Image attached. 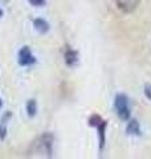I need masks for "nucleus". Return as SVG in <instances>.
Here are the masks:
<instances>
[{
    "mask_svg": "<svg viewBox=\"0 0 151 159\" xmlns=\"http://www.w3.org/2000/svg\"><path fill=\"white\" fill-rule=\"evenodd\" d=\"M114 106H115V110H117L118 117L122 119V121H127L130 118V107H129L127 97L123 96V94H118V96L115 97Z\"/></svg>",
    "mask_w": 151,
    "mask_h": 159,
    "instance_id": "nucleus-1",
    "label": "nucleus"
},
{
    "mask_svg": "<svg viewBox=\"0 0 151 159\" xmlns=\"http://www.w3.org/2000/svg\"><path fill=\"white\" fill-rule=\"evenodd\" d=\"M19 62H20V65H23V66H28V65H32V64L36 62V58L33 57L31 49L28 47L21 48V51L19 52Z\"/></svg>",
    "mask_w": 151,
    "mask_h": 159,
    "instance_id": "nucleus-2",
    "label": "nucleus"
},
{
    "mask_svg": "<svg viewBox=\"0 0 151 159\" xmlns=\"http://www.w3.org/2000/svg\"><path fill=\"white\" fill-rule=\"evenodd\" d=\"M115 3H117V7L122 12L130 13V12H134L138 8L140 0H115Z\"/></svg>",
    "mask_w": 151,
    "mask_h": 159,
    "instance_id": "nucleus-3",
    "label": "nucleus"
},
{
    "mask_svg": "<svg viewBox=\"0 0 151 159\" xmlns=\"http://www.w3.org/2000/svg\"><path fill=\"white\" fill-rule=\"evenodd\" d=\"M37 146H39V150L41 151L44 155L50 157V154H52V135H49V134L43 135L40 138Z\"/></svg>",
    "mask_w": 151,
    "mask_h": 159,
    "instance_id": "nucleus-4",
    "label": "nucleus"
},
{
    "mask_svg": "<svg viewBox=\"0 0 151 159\" xmlns=\"http://www.w3.org/2000/svg\"><path fill=\"white\" fill-rule=\"evenodd\" d=\"M78 60V54L76 51H72V49H69V51L65 53V61H66V64L69 66H73L76 65V62H77Z\"/></svg>",
    "mask_w": 151,
    "mask_h": 159,
    "instance_id": "nucleus-5",
    "label": "nucleus"
},
{
    "mask_svg": "<svg viewBox=\"0 0 151 159\" xmlns=\"http://www.w3.org/2000/svg\"><path fill=\"white\" fill-rule=\"evenodd\" d=\"M33 24H34V28H36L40 33H45V32H48V29H49L48 23L43 19H36Z\"/></svg>",
    "mask_w": 151,
    "mask_h": 159,
    "instance_id": "nucleus-6",
    "label": "nucleus"
},
{
    "mask_svg": "<svg viewBox=\"0 0 151 159\" xmlns=\"http://www.w3.org/2000/svg\"><path fill=\"white\" fill-rule=\"evenodd\" d=\"M36 110H37L36 101H33V99L28 101V103H27V111H28V114H29V117H33L34 114H36Z\"/></svg>",
    "mask_w": 151,
    "mask_h": 159,
    "instance_id": "nucleus-7",
    "label": "nucleus"
},
{
    "mask_svg": "<svg viewBox=\"0 0 151 159\" xmlns=\"http://www.w3.org/2000/svg\"><path fill=\"white\" fill-rule=\"evenodd\" d=\"M127 131L130 134H139L140 133V129H139L138 122L137 121H131V122H130L129 126H127Z\"/></svg>",
    "mask_w": 151,
    "mask_h": 159,
    "instance_id": "nucleus-8",
    "label": "nucleus"
},
{
    "mask_svg": "<svg viewBox=\"0 0 151 159\" xmlns=\"http://www.w3.org/2000/svg\"><path fill=\"white\" fill-rule=\"evenodd\" d=\"M29 3L32 4V6H44V3H45V0H29Z\"/></svg>",
    "mask_w": 151,
    "mask_h": 159,
    "instance_id": "nucleus-9",
    "label": "nucleus"
},
{
    "mask_svg": "<svg viewBox=\"0 0 151 159\" xmlns=\"http://www.w3.org/2000/svg\"><path fill=\"white\" fill-rule=\"evenodd\" d=\"M144 94L151 99V85H146V88H144Z\"/></svg>",
    "mask_w": 151,
    "mask_h": 159,
    "instance_id": "nucleus-10",
    "label": "nucleus"
},
{
    "mask_svg": "<svg viewBox=\"0 0 151 159\" xmlns=\"http://www.w3.org/2000/svg\"><path fill=\"white\" fill-rule=\"evenodd\" d=\"M4 137H6V129H2V127H0V139H3Z\"/></svg>",
    "mask_w": 151,
    "mask_h": 159,
    "instance_id": "nucleus-11",
    "label": "nucleus"
},
{
    "mask_svg": "<svg viewBox=\"0 0 151 159\" xmlns=\"http://www.w3.org/2000/svg\"><path fill=\"white\" fill-rule=\"evenodd\" d=\"M2 105H3V102H2V99H0V107H2Z\"/></svg>",
    "mask_w": 151,
    "mask_h": 159,
    "instance_id": "nucleus-12",
    "label": "nucleus"
},
{
    "mask_svg": "<svg viewBox=\"0 0 151 159\" xmlns=\"http://www.w3.org/2000/svg\"><path fill=\"white\" fill-rule=\"evenodd\" d=\"M2 15H3V11H2V9H0V16H2Z\"/></svg>",
    "mask_w": 151,
    "mask_h": 159,
    "instance_id": "nucleus-13",
    "label": "nucleus"
}]
</instances>
